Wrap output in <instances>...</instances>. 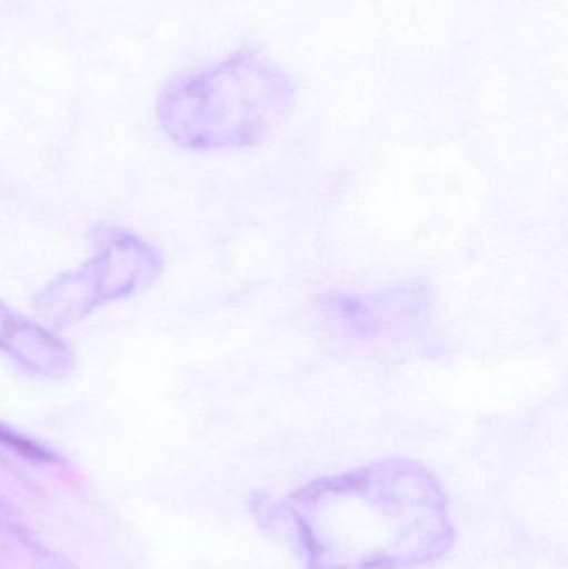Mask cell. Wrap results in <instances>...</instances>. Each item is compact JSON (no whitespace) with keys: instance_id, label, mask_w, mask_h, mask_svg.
<instances>
[{"instance_id":"6da1fadb","label":"cell","mask_w":568,"mask_h":569,"mask_svg":"<svg viewBox=\"0 0 568 569\" xmlns=\"http://www.w3.org/2000/svg\"><path fill=\"white\" fill-rule=\"evenodd\" d=\"M297 498L300 500L296 507L302 513L343 518L342 521L299 517L297 520L303 531L340 525L347 530L357 527L343 538V543L349 545L329 569L340 568L350 545L356 541L359 545L349 569H389L434 553L446 535L436 481L422 467L410 461H386L329 478L300 491Z\"/></svg>"},{"instance_id":"7a4b0ae2","label":"cell","mask_w":568,"mask_h":569,"mask_svg":"<svg viewBox=\"0 0 568 569\" xmlns=\"http://www.w3.org/2000/svg\"><path fill=\"white\" fill-rule=\"evenodd\" d=\"M296 103V82L279 63L259 50H239L170 83L160 96L159 116L180 146L247 149L272 139Z\"/></svg>"},{"instance_id":"3957f363","label":"cell","mask_w":568,"mask_h":569,"mask_svg":"<svg viewBox=\"0 0 568 569\" xmlns=\"http://www.w3.org/2000/svg\"><path fill=\"white\" fill-rule=\"evenodd\" d=\"M0 441L6 443L7 447H12L13 450L19 451L20 455L29 458V460L56 461V457L46 448L39 447L33 441L26 440V438L19 437V435L12 433V431L3 430V428H0Z\"/></svg>"}]
</instances>
